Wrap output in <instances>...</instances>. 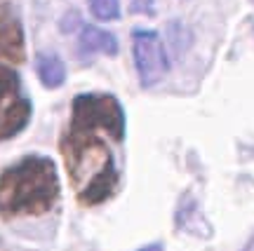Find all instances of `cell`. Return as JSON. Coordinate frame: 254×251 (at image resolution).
Returning a JSON list of instances; mask_svg holds the SVG:
<instances>
[{
  "label": "cell",
  "instance_id": "obj_1",
  "mask_svg": "<svg viewBox=\"0 0 254 251\" xmlns=\"http://www.w3.org/2000/svg\"><path fill=\"white\" fill-rule=\"evenodd\" d=\"M64 164L68 171L75 200L82 206H97L111 200L118 190L120 176L116 157L99 132L66 129L59 141Z\"/></svg>",
  "mask_w": 254,
  "mask_h": 251
},
{
  "label": "cell",
  "instance_id": "obj_2",
  "mask_svg": "<svg viewBox=\"0 0 254 251\" xmlns=\"http://www.w3.org/2000/svg\"><path fill=\"white\" fill-rule=\"evenodd\" d=\"M59 171L52 157L26 155L0 174V216H40L59 200Z\"/></svg>",
  "mask_w": 254,
  "mask_h": 251
},
{
  "label": "cell",
  "instance_id": "obj_3",
  "mask_svg": "<svg viewBox=\"0 0 254 251\" xmlns=\"http://www.w3.org/2000/svg\"><path fill=\"white\" fill-rule=\"evenodd\" d=\"M68 127L82 132H99L113 141H123L127 129L125 110L113 94H101V92L78 94L71 103Z\"/></svg>",
  "mask_w": 254,
  "mask_h": 251
},
{
  "label": "cell",
  "instance_id": "obj_4",
  "mask_svg": "<svg viewBox=\"0 0 254 251\" xmlns=\"http://www.w3.org/2000/svg\"><path fill=\"white\" fill-rule=\"evenodd\" d=\"M132 56H134L136 75L144 90L155 87L170 71V59H167L165 45L155 31L136 28L132 33Z\"/></svg>",
  "mask_w": 254,
  "mask_h": 251
},
{
  "label": "cell",
  "instance_id": "obj_5",
  "mask_svg": "<svg viewBox=\"0 0 254 251\" xmlns=\"http://www.w3.org/2000/svg\"><path fill=\"white\" fill-rule=\"evenodd\" d=\"M0 61L5 63H24L26 61V43H24V28L9 9L0 14Z\"/></svg>",
  "mask_w": 254,
  "mask_h": 251
},
{
  "label": "cell",
  "instance_id": "obj_6",
  "mask_svg": "<svg viewBox=\"0 0 254 251\" xmlns=\"http://www.w3.org/2000/svg\"><path fill=\"white\" fill-rule=\"evenodd\" d=\"M31 101L19 97L17 101H12L9 106L0 108V141H7L12 136H17L19 132H24L31 120Z\"/></svg>",
  "mask_w": 254,
  "mask_h": 251
},
{
  "label": "cell",
  "instance_id": "obj_7",
  "mask_svg": "<svg viewBox=\"0 0 254 251\" xmlns=\"http://www.w3.org/2000/svg\"><path fill=\"white\" fill-rule=\"evenodd\" d=\"M78 43H80L82 54H106V56H116L118 54V40H116V36L99 26L85 24Z\"/></svg>",
  "mask_w": 254,
  "mask_h": 251
},
{
  "label": "cell",
  "instance_id": "obj_8",
  "mask_svg": "<svg viewBox=\"0 0 254 251\" xmlns=\"http://www.w3.org/2000/svg\"><path fill=\"white\" fill-rule=\"evenodd\" d=\"M38 78L40 82L45 85L47 90H57V87H62L64 82H66V66L64 61L52 52H43L38 54Z\"/></svg>",
  "mask_w": 254,
  "mask_h": 251
},
{
  "label": "cell",
  "instance_id": "obj_9",
  "mask_svg": "<svg viewBox=\"0 0 254 251\" xmlns=\"http://www.w3.org/2000/svg\"><path fill=\"white\" fill-rule=\"evenodd\" d=\"M21 90V78L14 68H9L5 63H0V108L9 106L12 101L19 99Z\"/></svg>",
  "mask_w": 254,
  "mask_h": 251
},
{
  "label": "cell",
  "instance_id": "obj_10",
  "mask_svg": "<svg viewBox=\"0 0 254 251\" xmlns=\"http://www.w3.org/2000/svg\"><path fill=\"white\" fill-rule=\"evenodd\" d=\"M90 12L99 21H116L120 17V2L118 0H87Z\"/></svg>",
  "mask_w": 254,
  "mask_h": 251
},
{
  "label": "cell",
  "instance_id": "obj_11",
  "mask_svg": "<svg viewBox=\"0 0 254 251\" xmlns=\"http://www.w3.org/2000/svg\"><path fill=\"white\" fill-rule=\"evenodd\" d=\"M129 9L134 14H153V0H132Z\"/></svg>",
  "mask_w": 254,
  "mask_h": 251
},
{
  "label": "cell",
  "instance_id": "obj_12",
  "mask_svg": "<svg viewBox=\"0 0 254 251\" xmlns=\"http://www.w3.org/2000/svg\"><path fill=\"white\" fill-rule=\"evenodd\" d=\"M136 251H165V247L160 242H153V244H146V247H141V249Z\"/></svg>",
  "mask_w": 254,
  "mask_h": 251
},
{
  "label": "cell",
  "instance_id": "obj_13",
  "mask_svg": "<svg viewBox=\"0 0 254 251\" xmlns=\"http://www.w3.org/2000/svg\"><path fill=\"white\" fill-rule=\"evenodd\" d=\"M240 251H254V233L250 235V240H247V242H245V247H243V249H240Z\"/></svg>",
  "mask_w": 254,
  "mask_h": 251
},
{
  "label": "cell",
  "instance_id": "obj_14",
  "mask_svg": "<svg viewBox=\"0 0 254 251\" xmlns=\"http://www.w3.org/2000/svg\"><path fill=\"white\" fill-rule=\"evenodd\" d=\"M252 2H254V0H252Z\"/></svg>",
  "mask_w": 254,
  "mask_h": 251
}]
</instances>
